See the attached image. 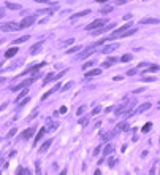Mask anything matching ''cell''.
<instances>
[{
	"mask_svg": "<svg viewBox=\"0 0 160 175\" xmlns=\"http://www.w3.org/2000/svg\"><path fill=\"white\" fill-rule=\"evenodd\" d=\"M94 175H101V174H100V170H95V174H94Z\"/></svg>",
	"mask_w": 160,
	"mask_h": 175,
	"instance_id": "44",
	"label": "cell"
},
{
	"mask_svg": "<svg viewBox=\"0 0 160 175\" xmlns=\"http://www.w3.org/2000/svg\"><path fill=\"white\" fill-rule=\"evenodd\" d=\"M128 26H130V24H124V26H122V27L116 29L114 32H113V35H111V37H110V38H108V40H116V38H121V35H122V33H124V32H127Z\"/></svg>",
	"mask_w": 160,
	"mask_h": 175,
	"instance_id": "2",
	"label": "cell"
},
{
	"mask_svg": "<svg viewBox=\"0 0 160 175\" xmlns=\"http://www.w3.org/2000/svg\"><path fill=\"white\" fill-rule=\"evenodd\" d=\"M5 5H6V8H10V10H21V5H18V3H11V2H6Z\"/></svg>",
	"mask_w": 160,
	"mask_h": 175,
	"instance_id": "18",
	"label": "cell"
},
{
	"mask_svg": "<svg viewBox=\"0 0 160 175\" xmlns=\"http://www.w3.org/2000/svg\"><path fill=\"white\" fill-rule=\"evenodd\" d=\"M151 103H149V102H146V103H143V105H139L138 107V110H137V112L138 113H143V112H146V110H149V108H151Z\"/></svg>",
	"mask_w": 160,
	"mask_h": 175,
	"instance_id": "15",
	"label": "cell"
},
{
	"mask_svg": "<svg viewBox=\"0 0 160 175\" xmlns=\"http://www.w3.org/2000/svg\"><path fill=\"white\" fill-rule=\"evenodd\" d=\"M100 72H101L100 69H95V70H89V72L86 73V76H87V78H90V76H97V75H100Z\"/></svg>",
	"mask_w": 160,
	"mask_h": 175,
	"instance_id": "16",
	"label": "cell"
},
{
	"mask_svg": "<svg viewBox=\"0 0 160 175\" xmlns=\"http://www.w3.org/2000/svg\"><path fill=\"white\" fill-rule=\"evenodd\" d=\"M46 65V62H40V64H37V65H33V67H30V69H27L24 73H21V75H30V73H35V72H38L41 67H45Z\"/></svg>",
	"mask_w": 160,
	"mask_h": 175,
	"instance_id": "6",
	"label": "cell"
},
{
	"mask_svg": "<svg viewBox=\"0 0 160 175\" xmlns=\"http://www.w3.org/2000/svg\"><path fill=\"white\" fill-rule=\"evenodd\" d=\"M92 53H94V48H89V49H87V51L81 53V54H79V58H81V59H84V58H87V56H90Z\"/></svg>",
	"mask_w": 160,
	"mask_h": 175,
	"instance_id": "22",
	"label": "cell"
},
{
	"mask_svg": "<svg viewBox=\"0 0 160 175\" xmlns=\"http://www.w3.org/2000/svg\"><path fill=\"white\" fill-rule=\"evenodd\" d=\"M0 67H2V62H0Z\"/></svg>",
	"mask_w": 160,
	"mask_h": 175,
	"instance_id": "46",
	"label": "cell"
},
{
	"mask_svg": "<svg viewBox=\"0 0 160 175\" xmlns=\"http://www.w3.org/2000/svg\"><path fill=\"white\" fill-rule=\"evenodd\" d=\"M98 113H100V107H97V108H94V110H92V113H90V115H98Z\"/></svg>",
	"mask_w": 160,
	"mask_h": 175,
	"instance_id": "32",
	"label": "cell"
},
{
	"mask_svg": "<svg viewBox=\"0 0 160 175\" xmlns=\"http://www.w3.org/2000/svg\"><path fill=\"white\" fill-rule=\"evenodd\" d=\"M97 2H98V3H106L108 0H97Z\"/></svg>",
	"mask_w": 160,
	"mask_h": 175,
	"instance_id": "42",
	"label": "cell"
},
{
	"mask_svg": "<svg viewBox=\"0 0 160 175\" xmlns=\"http://www.w3.org/2000/svg\"><path fill=\"white\" fill-rule=\"evenodd\" d=\"M57 113H67V107H60V110Z\"/></svg>",
	"mask_w": 160,
	"mask_h": 175,
	"instance_id": "35",
	"label": "cell"
},
{
	"mask_svg": "<svg viewBox=\"0 0 160 175\" xmlns=\"http://www.w3.org/2000/svg\"><path fill=\"white\" fill-rule=\"evenodd\" d=\"M0 30H3V32H13V30H19V24H14V22L2 24V26H0Z\"/></svg>",
	"mask_w": 160,
	"mask_h": 175,
	"instance_id": "4",
	"label": "cell"
},
{
	"mask_svg": "<svg viewBox=\"0 0 160 175\" xmlns=\"http://www.w3.org/2000/svg\"><path fill=\"white\" fill-rule=\"evenodd\" d=\"M35 81V78H30V80H26V81H22L21 85H18V86H13L11 88V91L13 92H19L21 89H24V88H27V86H30L32 83Z\"/></svg>",
	"mask_w": 160,
	"mask_h": 175,
	"instance_id": "3",
	"label": "cell"
},
{
	"mask_svg": "<svg viewBox=\"0 0 160 175\" xmlns=\"http://www.w3.org/2000/svg\"><path fill=\"white\" fill-rule=\"evenodd\" d=\"M103 24H108V21L106 19H95L94 22H90L89 26H87V30H95V29H101L103 27Z\"/></svg>",
	"mask_w": 160,
	"mask_h": 175,
	"instance_id": "1",
	"label": "cell"
},
{
	"mask_svg": "<svg viewBox=\"0 0 160 175\" xmlns=\"http://www.w3.org/2000/svg\"><path fill=\"white\" fill-rule=\"evenodd\" d=\"M45 132H46V129L45 127H41V129H40V132L37 134V137H35V140H33V147L37 145V143H38V140H41V137L45 135Z\"/></svg>",
	"mask_w": 160,
	"mask_h": 175,
	"instance_id": "11",
	"label": "cell"
},
{
	"mask_svg": "<svg viewBox=\"0 0 160 175\" xmlns=\"http://www.w3.org/2000/svg\"><path fill=\"white\" fill-rule=\"evenodd\" d=\"M84 112V107H79V110H78V112H76V115H81V113H83Z\"/></svg>",
	"mask_w": 160,
	"mask_h": 175,
	"instance_id": "37",
	"label": "cell"
},
{
	"mask_svg": "<svg viewBox=\"0 0 160 175\" xmlns=\"http://www.w3.org/2000/svg\"><path fill=\"white\" fill-rule=\"evenodd\" d=\"M24 170H26L24 167H19V169H18V174H16V175H24Z\"/></svg>",
	"mask_w": 160,
	"mask_h": 175,
	"instance_id": "34",
	"label": "cell"
},
{
	"mask_svg": "<svg viewBox=\"0 0 160 175\" xmlns=\"http://www.w3.org/2000/svg\"><path fill=\"white\" fill-rule=\"evenodd\" d=\"M78 124H81V126H86V124H87V118H81V119L78 121Z\"/></svg>",
	"mask_w": 160,
	"mask_h": 175,
	"instance_id": "30",
	"label": "cell"
},
{
	"mask_svg": "<svg viewBox=\"0 0 160 175\" xmlns=\"http://www.w3.org/2000/svg\"><path fill=\"white\" fill-rule=\"evenodd\" d=\"M2 16H3V11H0V18H2Z\"/></svg>",
	"mask_w": 160,
	"mask_h": 175,
	"instance_id": "45",
	"label": "cell"
},
{
	"mask_svg": "<svg viewBox=\"0 0 160 175\" xmlns=\"http://www.w3.org/2000/svg\"><path fill=\"white\" fill-rule=\"evenodd\" d=\"M35 131H37L35 127H29V129H26V131L21 134V137H22V139H30V137L35 134Z\"/></svg>",
	"mask_w": 160,
	"mask_h": 175,
	"instance_id": "8",
	"label": "cell"
},
{
	"mask_svg": "<svg viewBox=\"0 0 160 175\" xmlns=\"http://www.w3.org/2000/svg\"><path fill=\"white\" fill-rule=\"evenodd\" d=\"M35 22V16H29V18L22 19V22L19 24V29H26V27H30V26Z\"/></svg>",
	"mask_w": 160,
	"mask_h": 175,
	"instance_id": "7",
	"label": "cell"
},
{
	"mask_svg": "<svg viewBox=\"0 0 160 175\" xmlns=\"http://www.w3.org/2000/svg\"><path fill=\"white\" fill-rule=\"evenodd\" d=\"M90 10H84V11H79V13H74V15H71V19H78V18H83V16L89 15Z\"/></svg>",
	"mask_w": 160,
	"mask_h": 175,
	"instance_id": "12",
	"label": "cell"
},
{
	"mask_svg": "<svg viewBox=\"0 0 160 175\" xmlns=\"http://www.w3.org/2000/svg\"><path fill=\"white\" fill-rule=\"evenodd\" d=\"M151 127H152V123H146L144 127L141 129V132H149V131H151Z\"/></svg>",
	"mask_w": 160,
	"mask_h": 175,
	"instance_id": "24",
	"label": "cell"
},
{
	"mask_svg": "<svg viewBox=\"0 0 160 175\" xmlns=\"http://www.w3.org/2000/svg\"><path fill=\"white\" fill-rule=\"evenodd\" d=\"M60 175H67V170H65V169H63V170H62V172H60Z\"/></svg>",
	"mask_w": 160,
	"mask_h": 175,
	"instance_id": "43",
	"label": "cell"
},
{
	"mask_svg": "<svg viewBox=\"0 0 160 175\" xmlns=\"http://www.w3.org/2000/svg\"><path fill=\"white\" fill-rule=\"evenodd\" d=\"M139 24H159V19H143V21H139Z\"/></svg>",
	"mask_w": 160,
	"mask_h": 175,
	"instance_id": "17",
	"label": "cell"
},
{
	"mask_svg": "<svg viewBox=\"0 0 160 175\" xmlns=\"http://www.w3.org/2000/svg\"><path fill=\"white\" fill-rule=\"evenodd\" d=\"M35 2H38V3H48V0H35Z\"/></svg>",
	"mask_w": 160,
	"mask_h": 175,
	"instance_id": "41",
	"label": "cell"
},
{
	"mask_svg": "<svg viewBox=\"0 0 160 175\" xmlns=\"http://www.w3.org/2000/svg\"><path fill=\"white\" fill-rule=\"evenodd\" d=\"M114 164H116V159H114V158H110V159H108V166L114 167Z\"/></svg>",
	"mask_w": 160,
	"mask_h": 175,
	"instance_id": "29",
	"label": "cell"
},
{
	"mask_svg": "<svg viewBox=\"0 0 160 175\" xmlns=\"http://www.w3.org/2000/svg\"><path fill=\"white\" fill-rule=\"evenodd\" d=\"M71 85H73V83H71V81H70V83H67V85H65V86H63V89H68V88H70Z\"/></svg>",
	"mask_w": 160,
	"mask_h": 175,
	"instance_id": "38",
	"label": "cell"
},
{
	"mask_svg": "<svg viewBox=\"0 0 160 175\" xmlns=\"http://www.w3.org/2000/svg\"><path fill=\"white\" fill-rule=\"evenodd\" d=\"M30 37L29 35H24V37H19L18 40H14V42H13V45H19V43H24V42H27V40H29Z\"/></svg>",
	"mask_w": 160,
	"mask_h": 175,
	"instance_id": "19",
	"label": "cell"
},
{
	"mask_svg": "<svg viewBox=\"0 0 160 175\" xmlns=\"http://www.w3.org/2000/svg\"><path fill=\"white\" fill-rule=\"evenodd\" d=\"M51 143H52V140H51V139H48L46 142L43 143L41 147H40V151H41V153H45V151H48V148L51 147Z\"/></svg>",
	"mask_w": 160,
	"mask_h": 175,
	"instance_id": "14",
	"label": "cell"
},
{
	"mask_svg": "<svg viewBox=\"0 0 160 175\" xmlns=\"http://www.w3.org/2000/svg\"><path fill=\"white\" fill-rule=\"evenodd\" d=\"M27 92H29V88H24L21 92H19V96H18V99H16V100H22L24 96H27Z\"/></svg>",
	"mask_w": 160,
	"mask_h": 175,
	"instance_id": "23",
	"label": "cell"
},
{
	"mask_svg": "<svg viewBox=\"0 0 160 175\" xmlns=\"http://www.w3.org/2000/svg\"><path fill=\"white\" fill-rule=\"evenodd\" d=\"M65 72H67V70H65ZM65 72H60V73H57V75H54V73H48V76L43 80V85H48L49 81H54V80H59L62 75H65Z\"/></svg>",
	"mask_w": 160,
	"mask_h": 175,
	"instance_id": "5",
	"label": "cell"
},
{
	"mask_svg": "<svg viewBox=\"0 0 160 175\" xmlns=\"http://www.w3.org/2000/svg\"><path fill=\"white\" fill-rule=\"evenodd\" d=\"M14 134H16V127H14V129H11V131H10V132H8V135H6V137H13Z\"/></svg>",
	"mask_w": 160,
	"mask_h": 175,
	"instance_id": "33",
	"label": "cell"
},
{
	"mask_svg": "<svg viewBox=\"0 0 160 175\" xmlns=\"http://www.w3.org/2000/svg\"><path fill=\"white\" fill-rule=\"evenodd\" d=\"M16 53H18V48H16V46H13V48H10L8 51L5 53V58H6V59H10V58H13V56H14Z\"/></svg>",
	"mask_w": 160,
	"mask_h": 175,
	"instance_id": "13",
	"label": "cell"
},
{
	"mask_svg": "<svg viewBox=\"0 0 160 175\" xmlns=\"http://www.w3.org/2000/svg\"><path fill=\"white\" fill-rule=\"evenodd\" d=\"M40 46H41V43H37V45H33L32 48H30V53H32V54H35L37 51H38V48Z\"/></svg>",
	"mask_w": 160,
	"mask_h": 175,
	"instance_id": "25",
	"label": "cell"
},
{
	"mask_svg": "<svg viewBox=\"0 0 160 175\" xmlns=\"http://www.w3.org/2000/svg\"><path fill=\"white\" fill-rule=\"evenodd\" d=\"M119 46H117V43H116V45H108V46H105L103 49H101V53H103V54H110L111 51H114V49H117Z\"/></svg>",
	"mask_w": 160,
	"mask_h": 175,
	"instance_id": "9",
	"label": "cell"
},
{
	"mask_svg": "<svg viewBox=\"0 0 160 175\" xmlns=\"http://www.w3.org/2000/svg\"><path fill=\"white\" fill-rule=\"evenodd\" d=\"M92 65H94V62H92V60H89V62H86V64L83 65V69L87 70V69H89V67H92Z\"/></svg>",
	"mask_w": 160,
	"mask_h": 175,
	"instance_id": "28",
	"label": "cell"
},
{
	"mask_svg": "<svg viewBox=\"0 0 160 175\" xmlns=\"http://www.w3.org/2000/svg\"><path fill=\"white\" fill-rule=\"evenodd\" d=\"M130 59H132V56H130V54H124V56L121 58L122 62H127V60H130Z\"/></svg>",
	"mask_w": 160,
	"mask_h": 175,
	"instance_id": "27",
	"label": "cell"
},
{
	"mask_svg": "<svg viewBox=\"0 0 160 175\" xmlns=\"http://www.w3.org/2000/svg\"><path fill=\"white\" fill-rule=\"evenodd\" d=\"M78 49H81V46H73V48H70V49H67V54H71V53H74V51H78Z\"/></svg>",
	"mask_w": 160,
	"mask_h": 175,
	"instance_id": "26",
	"label": "cell"
},
{
	"mask_svg": "<svg viewBox=\"0 0 160 175\" xmlns=\"http://www.w3.org/2000/svg\"><path fill=\"white\" fill-rule=\"evenodd\" d=\"M98 153H100V147H97V148H95V151H94V154H98Z\"/></svg>",
	"mask_w": 160,
	"mask_h": 175,
	"instance_id": "39",
	"label": "cell"
},
{
	"mask_svg": "<svg viewBox=\"0 0 160 175\" xmlns=\"http://www.w3.org/2000/svg\"><path fill=\"white\" fill-rule=\"evenodd\" d=\"M111 151H113V147H111V145H106V147H105V150H103V158H101V159H100V164H103L105 158H106L108 154L111 153Z\"/></svg>",
	"mask_w": 160,
	"mask_h": 175,
	"instance_id": "10",
	"label": "cell"
},
{
	"mask_svg": "<svg viewBox=\"0 0 160 175\" xmlns=\"http://www.w3.org/2000/svg\"><path fill=\"white\" fill-rule=\"evenodd\" d=\"M57 88H60V85H56V86H54V88H52V89H51V91H48V92H46V94H43V97H41V100H45V99H46V97H49V96H51V94H52V92H54V91H57Z\"/></svg>",
	"mask_w": 160,
	"mask_h": 175,
	"instance_id": "20",
	"label": "cell"
},
{
	"mask_svg": "<svg viewBox=\"0 0 160 175\" xmlns=\"http://www.w3.org/2000/svg\"><path fill=\"white\" fill-rule=\"evenodd\" d=\"M117 62V59H114V58H110L106 60V62L103 64V67H111V65H114V64Z\"/></svg>",
	"mask_w": 160,
	"mask_h": 175,
	"instance_id": "21",
	"label": "cell"
},
{
	"mask_svg": "<svg viewBox=\"0 0 160 175\" xmlns=\"http://www.w3.org/2000/svg\"><path fill=\"white\" fill-rule=\"evenodd\" d=\"M159 70V65H151V72H157Z\"/></svg>",
	"mask_w": 160,
	"mask_h": 175,
	"instance_id": "36",
	"label": "cell"
},
{
	"mask_svg": "<svg viewBox=\"0 0 160 175\" xmlns=\"http://www.w3.org/2000/svg\"><path fill=\"white\" fill-rule=\"evenodd\" d=\"M116 3H117V5H122V3H125V0H117Z\"/></svg>",
	"mask_w": 160,
	"mask_h": 175,
	"instance_id": "40",
	"label": "cell"
},
{
	"mask_svg": "<svg viewBox=\"0 0 160 175\" xmlns=\"http://www.w3.org/2000/svg\"><path fill=\"white\" fill-rule=\"evenodd\" d=\"M29 100H30L29 97H24V99H22V102H19V105H18V107H22V105H26V103L29 102Z\"/></svg>",
	"mask_w": 160,
	"mask_h": 175,
	"instance_id": "31",
	"label": "cell"
}]
</instances>
